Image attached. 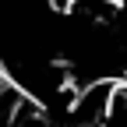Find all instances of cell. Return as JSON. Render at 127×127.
I'll list each match as a JSON object with an SVG mask.
<instances>
[{
    "label": "cell",
    "mask_w": 127,
    "mask_h": 127,
    "mask_svg": "<svg viewBox=\"0 0 127 127\" xmlns=\"http://www.w3.org/2000/svg\"><path fill=\"white\" fill-rule=\"evenodd\" d=\"M4 85H7V74H4V71H0V88H4Z\"/></svg>",
    "instance_id": "6da1fadb"
}]
</instances>
